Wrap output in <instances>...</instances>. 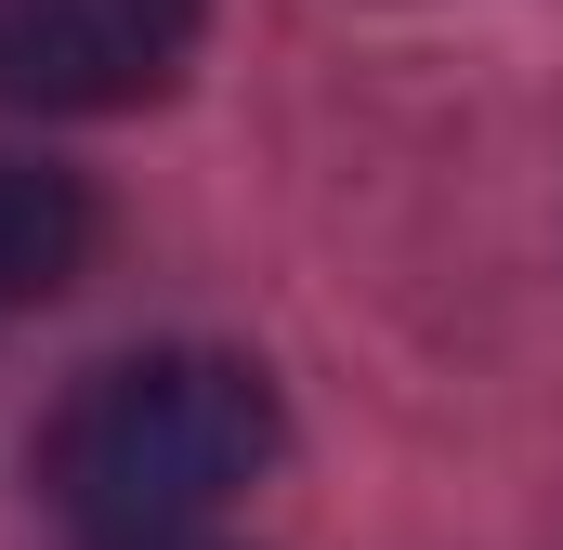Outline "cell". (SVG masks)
<instances>
[{
	"label": "cell",
	"instance_id": "obj_3",
	"mask_svg": "<svg viewBox=\"0 0 563 550\" xmlns=\"http://www.w3.org/2000/svg\"><path fill=\"white\" fill-rule=\"evenodd\" d=\"M79 263H92V197L66 170H40V157H0V315L53 301Z\"/></svg>",
	"mask_w": 563,
	"mask_h": 550
},
{
	"label": "cell",
	"instance_id": "obj_2",
	"mask_svg": "<svg viewBox=\"0 0 563 550\" xmlns=\"http://www.w3.org/2000/svg\"><path fill=\"white\" fill-rule=\"evenodd\" d=\"M210 0H0V106L26 119H119L197 66Z\"/></svg>",
	"mask_w": 563,
	"mask_h": 550
},
{
	"label": "cell",
	"instance_id": "obj_1",
	"mask_svg": "<svg viewBox=\"0 0 563 550\" xmlns=\"http://www.w3.org/2000/svg\"><path fill=\"white\" fill-rule=\"evenodd\" d=\"M263 472H276V381L197 341L92 367L40 432V485L92 550H184Z\"/></svg>",
	"mask_w": 563,
	"mask_h": 550
}]
</instances>
